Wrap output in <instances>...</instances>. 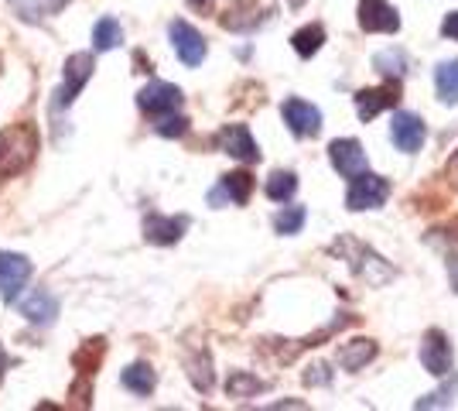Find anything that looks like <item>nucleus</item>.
Masks as SVG:
<instances>
[{"label":"nucleus","mask_w":458,"mask_h":411,"mask_svg":"<svg viewBox=\"0 0 458 411\" xmlns=\"http://www.w3.org/2000/svg\"><path fill=\"white\" fill-rule=\"evenodd\" d=\"M332 254H339L349 264V271L356 274L360 281H366L369 288H383V285H390L394 281V268L383 261L373 247H366L360 244L356 236H339L335 244H332Z\"/></svg>","instance_id":"1"},{"label":"nucleus","mask_w":458,"mask_h":411,"mask_svg":"<svg viewBox=\"0 0 458 411\" xmlns=\"http://www.w3.org/2000/svg\"><path fill=\"white\" fill-rule=\"evenodd\" d=\"M38 155V131L31 124H11L0 131V176H21Z\"/></svg>","instance_id":"2"},{"label":"nucleus","mask_w":458,"mask_h":411,"mask_svg":"<svg viewBox=\"0 0 458 411\" xmlns=\"http://www.w3.org/2000/svg\"><path fill=\"white\" fill-rule=\"evenodd\" d=\"M386 199H390V182L383 176H373V172H360V176H352V185L345 193V206L352 213H363V210H380Z\"/></svg>","instance_id":"3"},{"label":"nucleus","mask_w":458,"mask_h":411,"mask_svg":"<svg viewBox=\"0 0 458 411\" xmlns=\"http://www.w3.org/2000/svg\"><path fill=\"white\" fill-rule=\"evenodd\" d=\"M89 76H93V56H89V52H76V56H69V62H65V76H62V86L55 90L58 110H65V107L82 93V86L89 82Z\"/></svg>","instance_id":"4"},{"label":"nucleus","mask_w":458,"mask_h":411,"mask_svg":"<svg viewBox=\"0 0 458 411\" xmlns=\"http://www.w3.org/2000/svg\"><path fill=\"white\" fill-rule=\"evenodd\" d=\"M281 117H284L287 131L294 137H318V131H322V110L311 107L308 99H298V97L284 99Z\"/></svg>","instance_id":"5"},{"label":"nucleus","mask_w":458,"mask_h":411,"mask_svg":"<svg viewBox=\"0 0 458 411\" xmlns=\"http://www.w3.org/2000/svg\"><path fill=\"white\" fill-rule=\"evenodd\" d=\"M452 360H455V353H452L448 336L441 333V330H428L424 339H420V364H424V371L435 373V377H448L452 373Z\"/></svg>","instance_id":"6"},{"label":"nucleus","mask_w":458,"mask_h":411,"mask_svg":"<svg viewBox=\"0 0 458 411\" xmlns=\"http://www.w3.org/2000/svg\"><path fill=\"white\" fill-rule=\"evenodd\" d=\"M182 90L174 86V82H161V79H154L148 82L140 93H137V107L144 110V114H154V117H161V114H174L178 107H182Z\"/></svg>","instance_id":"7"},{"label":"nucleus","mask_w":458,"mask_h":411,"mask_svg":"<svg viewBox=\"0 0 458 411\" xmlns=\"http://www.w3.org/2000/svg\"><path fill=\"white\" fill-rule=\"evenodd\" d=\"M168 35H172V45H174V52H178V59L185 62L189 69L202 65V59H206L209 48H206V39H202L199 28H191L189 21H172Z\"/></svg>","instance_id":"8"},{"label":"nucleus","mask_w":458,"mask_h":411,"mask_svg":"<svg viewBox=\"0 0 458 411\" xmlns=\"http://www.w3.org/2000/svg\"><path fill=\"white\" fill-rule=\"evenodd\" d=\"M31 278V261L14 254V251H0V298L14 302L21 295V288Z\"/></svg>","instance_id":"9"},{"label":"nucleus","mask_w":458,"mask_h":411,"mask_svg":"<svg viewBox=\"0 0 458 411\" xmlns=\"http://www.w3.org/2000/svg\"><path fill=\"white\" fill-rule=\"evenodd\" d=\"M360 28L369 35H397L401 31V14L386 0H360Z\"/></svg>","instance_id":"10"},{"label":"nucleus","mask_w":458,"mask_h":411,"mask_svg":"<svg viewBox=\"0 0 458 411\" xmlns=\"http://www.w3.org/2000/svg\"><path fill=\"white\" fill-rule=\"evenodd\" d=\"M328 161H332V168L345 178L366 172V151L356 137H339V141H332V144H328Z\"/></svg>","instance_id":"11"},{"label":"nucleus","mask_w":458,"mask_h":411,"mask_svg":"<svg viewBox=\"0 0 458 411\" xmlns=\"http://www.w3.org/2000/svg\"><path fill=\"white\" fill-rule=\"evenodd\" d=\"M189 230V216H144V240L154 247H172Z\"/></svg>","instance_id":"12"},{"label":"nucleus","mask_w":458,"mask_h":411,"mask_svg":"<svg viewBox=\"0 0 458 411\" xmlns=\"http://www.w3.org/2000/svg\"><path fill=\"white\" fill-rule=\"evenodd\" d=\"M216 144H219L229 158H236V161H247V165L260 161V148H257V141H253V134H250L243 124H226V127L216 134Z\"/></svg>","instance_id":"13"},{"label":"nucleus","mask_w":458,"mask_h":411,"mask_svg":"<svg viewBox=\"0 0 458 411\" xmlns=\"http://www.w3.org/2000/svg\"><path fill=\"white\" fill-rule=\"evenodd\" d=\"M424 137H428V127H424V120H420L418 114H407V110L394 114V120H390V141L401 148L403 155L420 151Z\"/></svg>","instance_id":"14"},{"label":"nucleus","mask_w":458,"mask_h":411,"mask_svg":"<svg viewBox=\"0 0 458 411\" xmlns=\"http://www.w3.org/2000/svg\"><path fill=\"white\" fill-rule=\"evenodd\" d=\"M397 99H401V79H394L386 86H373V90H360L356 93V114L366 124L377 114H383L386 107H397Z\"/></svg>","instance_id":"15"},{"label":"nucleus","mask_w":458,"mask_h":411,"mask_svg":"<svg viewBox=\"0 0 458 411\" xmlns=\"http://www.w3.org/2000/svg\"><path fill=\"white\" fill-rule=\"evenodd\" d=\"M21 315H24L31 326H48V322H55V315H58L55 295H48L45 288L31 292L24 302H21Z\"/></svg>","instance_id":"16"},{"label":"nucleus","mask_w":458,"mask_h":411,"mask_svg":"<svg viewBox=\"0 0 458 411\" xmlns=\"http://www.w3.org/2000/svg\"><path fill=\"white\" fill-rule=\"evenodd\" d=\"M377 353H380V347H377V339H349V343H343L339 347V367L343 371H363L369 360H377Z\"/></svg>","instance_id":"17"},{"label":"nucleus","mask_w":458,"mask_h":411,"mask_svg":"<svg viewBox=\"0 0 458 411\" xmlns=\"http://www.w3.org/2000/svg\"><path fill=\"white\" fill-rule=\"evenodd\" d=\"M223 28L229 31H250L260 24V14H257V0H236L233 7H226V14L219 18Z\"/></svg>","instance_id":"18"},{"label":"nucleus","mask_w":458,"mask_h":411,"mask_svg":"<svg viewBox=\"0 0 458 411\" xmlns=\"http://www.w3.org/2000/svg\"><path fill=\"white\" fill-rule=\"evenodd\" d=\"M120 384L131 394H137V398H148L157 388V373L151 371V364H131L127 371L120 373Z\"/></svg>","instance_id":"19"},{"label":"nucleus","mask_w":458,"mask_h":411,"mask_svg":"<svg viewBox=\"0 0 458 411\" xmlns=\"http://www.w3.org/2000/svg\"><path fill=\"white\" fill-rule=\"evenodd\" d=\"M435 86H438V99L455 107L458 103V59L452 62H441L435 69Z\"/></svg>","instance_id":"20"},{"label":"nucleus","mask_w":458,"mask_h":411,"mask_svg":"<svg viewBox=\"0 0 458 411\" xmlns=\"http://www.w3.org/2000/svg\"><path fill=\"white\" fill-rule=\"evenodd\" d=\"M103 353H106V343H103L99 336H96V339H86L76 350V356H72L79 377H93L96 367H99V360H103Z\"/></svg>","instance_id":"21"},{"label":"nucleus","mask_w":458,"mask_h":411,"mask_svg":"<svg viewBox=\"0 0 458 411\" xmlns=\"http://www.w3.org/2000/svg\"><path fill=\"white\" fill-rule=\"evenodd\" d=\"M7 4L18 11V18L41 21V18H48V14H58L69 0H7Z\"/></svg>","instance_id":"22"},{"label":"nucleus","mask_w":458,"mask_h":411,"mask_svg":"<svg viewBox=\"0 0 458 411\" xmlns=\"http://www.w3.org/2000/svg\"><path fill=\"white\" fill-rule=\"evenodd\" d=\"M325 45V28L322 24H305L301 31L291 35V48L301 56V59H311L318 48Z\"/></svg>","instance_id":"23"},{"label":"nucleus","mask_w":458,"mask_h":411,"mask_svg":"<svg viewBox=\"0 0 458 411\" xmlns=\"http://www.w3.org/2000/svg\"><path fill=\"white\" fill-rule=\"evenodd\" d=\"M260 391H267V384L260 377H253L247 371H233L226 377V394L229 398H257Z\"/></svg>","instance_id":"24"},{"label":"nucleus","mask_w":458,"mask_h":411,"mask_svg":"<svg viewBox=\"0 0 458 411\" xmlns=\"http://www.w3.org/2000/svg\"><path fill=\"white\" fill-rule=\"evenodd\" d=\"M223 193H226L229 202H236V206H247L250 193H253V176L250 172H229L223 176Z\"/></svg>","instance_id":"25"},{"label":"nucleus","mask_w":458,"mask_h":411,"mask_svg":"<svg viewBox=\"0 0 458 411\" xmlns=\"http://www.w3.org/2000/svg\"><path fill=\"white\" fill-rule=\"evenodd\" d=\"M120 41H123V28H120V21H116V18L96 21V28H93L96 52H110V48H120Z\"/></svg>","instance_id":"26"},{"label":"nucleus","mask_w":458,"mask_h":411,"mask_svg":"<svg viewBox=\"0 0 458 411\" xmlns=\"http://www.w3.org/2000/svg\"><path fill=\"white\" fill-rule=\"evenodd\" d=\"M189 381L195 384V391H202V394L212 391V381H216V377H212V360L206 350H199L189 360Z\"/></svg>","instance_id":"27"},{"label":"nucleus","mask_w":458,"mask_h":411,"mask_svg":"<svg viewBox=\"0 0 458 411\" xmlns=\"http://www.w3.org/2000/svg\"><path fill=\"white\" fill-rule=\"evenodd\" d=\"M305 206H284L281 213L274 216V230L277 234H284V236H294V234H301V227H305Z\"/></svg>","instance_id":"28"},{"label":"nucleus","mask_w":458,"mask_h":411,"mask_svg":"<svg viewBox=\"0 0 458 411\" xmlns=\"http://www.w3.org/2000/svg\"><path fill=\"white\" fill-rule=\"evenodd\" d=\"M298 193V176L294 172H274L267 178V196L274 202H287V199Z\"/></svg>","instance_id":"29"},{"label":"nucleus","mask_w":458,"mask_h":411,"mask_svg":"<svg viewBox=\"0 0 458 411\" xmlns=\"http://www.w3.org/2000/svg\"><path fill=\"white\" fill-rule=\"evenodd\" d=\"M373 65L380 69L383 76L403 79V73H407V56H403L401 48H386V52H380V56L373 59Z\"/></svg>","instance_id":"30"},{"label":"nucleus","mask_w":458,"mask_h":411,"mask_svg":"<svg viewBox=\"0 0 458 411\" xmlns=\"http://www.w3.org/2000/svg\"><path fill=\"white\" fill-rule=\"evenodd\" d=\"M458 398V377H452V384H445V388H438V391H431L428 398H418V405L414 408H448L452 401Z\"/></svg>","instance_id":"31"},{"label":"nucleus","mask_w":458,"mask_h":411,"mask_svg":"<svg viewBox=\"0 0 458 411\" xmlns=\"http://www.w3.org/2000/svg\"><path fill=\"white\" fill-rule=\"evenodd\" d=\"M154 131L161 137H182L189 131V120L182 117V114H161V120L154 124Z\"/></svg>","instance_id":"32"},{"label":"nucleus","mask_w":458,"mask_h":411,"mask_svg":"<svg viewBox=\"0 0 458 411\" xmlns=\"http://www.w3.org/2000/svg\"><path fill=\"white\" fill-rule=\"evenodd\" d=\"M301 381H305L308 388H325V384L332 381V371H328V364H311V367L301 373Z\"/></svg>","instance_id":"33"},{"label":"nucleus","mask_w":458,"mask_h":411,"mask_svg":"<svg viewBox=\"0 0 458 411\" xmlns=\"http://www.w3.org/2000/svg\"><path fill=\"white\" fill-rule=\"evenodd\" d=\"M441 35H445V39H452V41H458V11H452L448 18L441 21Z\"/></svg>","instance_id":"34"},{"label":"nucleus","mask_w":458,"mask_h":411,"mask_svg":"<svg viewBox=\"0 0 458 411\" xmlns=\"http://www.w3.org/2000/svg\"><path fill=\"white\" fill-rule=\"evenodd\" d=\"M445 182H448L452 189H458V151L448 158V165H445Z\"/></svg>","instance_id":"35"},{"label":"nucleus","mask_w":458,"mask_h":411,"mask_svg":"<svg viewBox=\"0 0 458 411\" xmlns=\"http://www.w3.org/2000/svg\"><path fill=\"white\" fill-rule=\"evenodd\" d=\"M435 234L448 236L452 244H458V219H452V223H445V227H441V230H435Z\"/></svg>","instance_id":"36"},{"label":"nucleus","mask_w":458,"mask_h":411,"mask_svg":"<svg viewBox=\"0 0 458 411\" xmlns=\"http://www.w3.org/2000/svg\"><path fill=\"white\" fill-rule=\"evenodd\" d=\"M448 268H452V285H455V292H458V257L448 261Z\"/></svg>","instance_id":"37"},{"label":"nucleus","mask_w":458,"mask_h":411,"mask_svg":"<svg viewBox=\"0 0 458 411\" xmlns=\"http://www.w3.org/2000/svg\"><path fill=\"white\" fill-rule=\"evenodd\" d=\"M191 7H195V11H209L212 7V0H189Z\"/></svg>","instance_id":"38"},{"label":"nucleus","mask_w":458,"mask_h":411,"mask_svg":"<svg viewBox=\"0 0 458 411\" xmlns=\"http://www.w3.org/2000/svg\"><path fill=\"white\" fill-rule=\"evenodd\" d=\"M274 408H305V405H301V401H277Z\"/></svg>","instance_id":"39"},{"label":"nucleus","mask_w":458,"mask_h":411,"mask_svg":"<svg viewBox=\"0 0 458 411\" xmlns=\"http://www.w3.org/2000/svg\"><path fill=\"white\" fill-rule=\"evenodd\" d=\"M11 360H7V353H4V347H0V377H4V367H7Z\"/></svg>","instance_id":"40"},{"label":"nucleus","mask_w":458,"mask_h":411,"mask_svg":"<svg viewBox=\"0 0 458 411\" xmlns=\"http://www.w3.org/2000/svg\"><path fill=\"white\" fill-rule=\"evenodd\" d=\"M291 4H294V7H301V0H291Z\"/></svg>","instance_id":"41"}]
</instances>
